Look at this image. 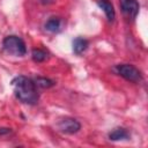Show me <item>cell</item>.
Returning <instances> with one entry per match:
<instances>
[{
    "label": "cell",
    "instance_id": "1",
    "mask_svg": "<svg viewBox=\"0 0 148 148\" xmlns=\"http://www.w3.org/2000/svg\"><path fill=\"white\" fill-rule=\"evenodd\" d=\"M12 86L14 88V94L16 98L22 103L34 105L38 102L37 86L31 79L23 75L16 76L12 81Z\"/></svg>",
    "mask_w": 148,
    "mask_h": 148
},
{
    "label": "cell",
    "instance_id": "2",
    "mask_svg": "<svg viewBox=\"0 0 148 148\" xmlns=\"http://www.w3.org/2000/svg\"><path fill=\"white\" fill-rule=\"evenodd\" d=\"M2 46L6 52L16 57H22L27 53L25 44L23 39L20 38L18 36H14V35L7 36L2 42Z\"/></svg>",
    "mask_w": 148,
    "mask_h": 148
},
{
    "label": "cell",
    "instance_id": "3",
    "mask_svg": "<svg viewBox=\"0 0 148 148\" xmlns=\"http://www.w3.org/2000/svg\"><path fill=\"white\" fill-rule=\"evenodd\" d=\"M116 71L117 73L123 76L125 80L130 81V82H133V83H139L142 81V74L141 72L133 65H130V64H121V65H118L116 67Z\"/></svg>",
    "mask_w": 148,
    "mask_h": 148
},
{
    "label": "cell",
    "instance_id": "4",
    "mask_svg": "<svg viewBox=\"0 0 148 148\" xmlns=\"http://www.w3.org/2000/svg\"><path fill=\"white\" fill-rule=\"evenodd\" d=\"M57 126H58L59 131H61L62 133H66V134H74V133L79 132L81 128L80 123L74 118H64V119L59 120Z\"/></svg>",
    "mask_w": 148,
    "mask_h": 148
},
{
    "label": "cell",
    "instance_id": "5",
    "mask_svg": "<svg viewBox=\"0 0 148 148\" xmlns=\"http://www.w3.org/2000/svg\"><path fill=\"white\" fill-rule=\"evenodd\" d=\"M120 7L123 9V13L132 20L136 17L140 9L139 2L136 0H120Z\"/></svg>",
    "mask_w": 148,
    "mask_h": 148
},
{
    "label": "cell",
    "instance_id": "6",
    "mask_svg": "<svg viewBox=\"0 0 148 148\" xmlns=\"http://www.w3.org/2000/svg\"><path fill=\"white\" fill-rule=\"evenodd\" d=\"M97 3H98V6L103 9V12L105 13V15H106L108 20H109V21H112V20L114 18V16H116V13H114V9H113V6H112L109 1H106V0H98V1H97Z\"/></svg>",
    "mask_w": 148,
    "mask_h": 148
},
{
    "label": "cell",
    "instance_id": "7",
    "mask_svg": "<svg viewBox=\"0 0 148 148\" xmlns=\"http://www.w3.org/2000/svg\"><path fill=\"white\" fill-rule=\"evenodd\" d=\"M109 139L112 141L127 140V139H130V134L125 128H116L109 133Z\"/></svg>",
    "mask_w": 148,
    "mask_h": 148
},
{
    "label": "cell",
    "instance_id": "8",
    "mask_svg": "<svg viewBox=\"0 0 148 148\" xmlns=\"http://www.w3.org/2000/svg\"><path fill=\"white\" fill-rule=\"evenodd\" d=\"M88 40L84 39V38H81V37H77L74 39L73 42V51L75 54H81L82 52H84L88 47Z\"/></svg>",
    "mask_w": 148,
    "mask_h": 148
},
{
    "label": "cell",
    "instance_id": "9",
    "mask_svg": "<svg viewBox=\"0 0 148 148\" xmlns=\"http://www.w3.org/2000/svg\"><path fill=\"white\" fill-rule=\"evenodd\" d=\"M45 29L50 32H58L61 29V20L58 17H51L45 23Z\"/></svg>",
    "mask_w": 148,
    "mask_h": 148
},
{
    "label": "cell",
    "instance_id": "10",
    "mask_svg": "<svg viewBox=\"0 0 148 148\" xmlns=\"http://www.w3.org/2000/svg\"><path fill=\"white\" fill-rule=\"evenodd\" d=\"M31 57H32V60H34V61H36V62H42V61L46 60L47 53H46V51H44V50H42V49H35V50H32Z\"/></svg>",
    "mask_w": 148,
    "mask_h": 148
},
{
    "label": "cell",
    "instance_id": "11",
    "mask_svg": "<svg viewBox=\"0 0 148 148\" xmlns=\"http://www.w3.org/2000/svg\"><path fill=\"white\" fill-rule=\"evenodd\" d=\"M36 86L38 87H42V88H50L54 84V82L50 79H46V77H37L36 81H35Z\"/></svg>",
    "mask_w": 148,
    "mask_h": 148
}]
</instances>
